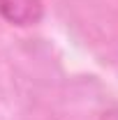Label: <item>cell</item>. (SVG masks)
I'll return each instance as SVG.
<instances>
[{
	"instance_id": "2",
	"label": "cell",
	"mask_w": 118,
	"mask_h": 120,
	"mask_svg": "<svg viewBox=\"0 0 118 120\" xmlns=\"http://www.w3.org/2000/svg\"><path fill=\"white\" fill-rule=\"evenodd\" d=\"M100 120H118V106H114V109H106L102 116H100Z\"/></svg>"
},
{
	"instance_id": "1",
	"label": "cell",
	"mask_w": 118,
	"mask_h": 120,
	"mask_svg": "<svg viewBox=\"0 0 118 120\" xmlns=\"http://www.w3.org/2000/svg\"><path fill=\"white\" fill-rule=\"evenodd\" d=\"M0 16L16 28L37 26L44 19V0H0Z\"/></svg>"
}]
</instances>
